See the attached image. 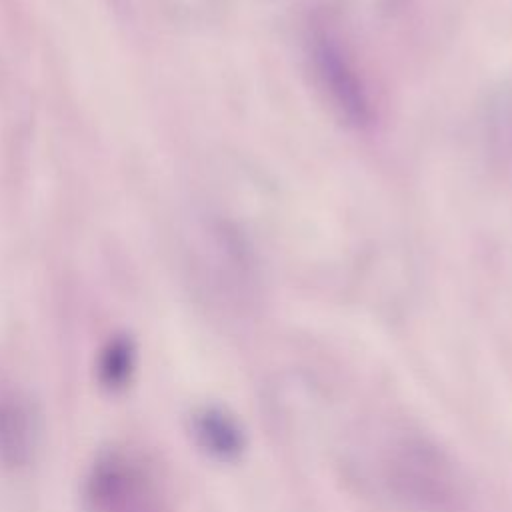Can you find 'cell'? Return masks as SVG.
Listing matches in <instances>:
<instances>
[{
    "instance_id": "obj_1",
    "label": "cell",
    "mask_w": 512,
    "mask_h": 512,
    "mask_svg": "<svg viewBox=\"0 0 512 512\" xmlns=\"http://www.w3.org/2000/svg\"><path fill=\"white\" fill-rule=\"evenodd\" d=\"M304 54L312 78L332 112L354 130L374 124V104L368 84L338 32L312 18L304 34Z\"/></svg>"
},
{
    "instance_id": "obj_2",
    "label": "cell",
    "mask_w": 512,
    "mask_h": 512,
    "mask_svg": "<svg viewBox=\"0 0 512 512\" xmlns=\"http://www.w3.org/2000/svg\"><path fill=\"white\" fill-rule=\"evenodd\" d=\"M386 478L400 498L428 512H452L462 496L452 462L420 438L400 440L390 450Z\"/></svg>"
},
{
    "instance_id": "obj_3",
    "label": "cell",
    "mask_w": 512,
    "mask_h": 512,
    "mask_svg": "<svg viewBox=\"0 0 512 512\" xmlns=\"http://www.w3.org/2000/svg\"><path fill=\"white\" fill-rule=\"evenodd\" d=\"M88 512H164L152 470L130 450H104L84 482Z\"/></svg>"
},
{
    "instance_id": "obj_4",
    "label": "cell",
    "mask_w": 512,
    "mask_h": 512,
    "mask_svg": "<svg viewBox=\"0 0 512 512\" xmlns=\"http://www.w3.org/2000/svg\"><path fill=\"white\" fill-rule=\"evenodd\" d=\"M42 442L38 404L20 390L0 392V466L10 470L34 462Z\"/></svg>"
},
{
    "instance_id": "obj_5",
    "label": "cell",
    "mask_w": 512,
    "mask_h": 512,
    "mask_svg": "<svg viewBox=\"0 0 512 512\" xmlns=\"http://www.w3.org/2000/svg\"><path fill=\"white\" fill-rule=\"evenodd\" d=\"M190 434L208 456L222 462L238 460L246 448V436L240 424L216 406H202L192 412Z\"/></svg>"
},
{
    "instance_id": "obj_6",
    "label": "cell",
    "mask_w": 512,
    "mask_h": 512,
    "mask_svg": "<svg viewBox=\"0 0 512 512\" xmlns=\"http://www.w3.org/2000/svg\"><path fill=\"white\" fill-rule=\"evenodd\" d=\"M136 366V350L128 338H114L110 340L98 358V378L100 382L110 388L118 390L126 386L132 378Z\"/></svg>"
}]
</instances>
